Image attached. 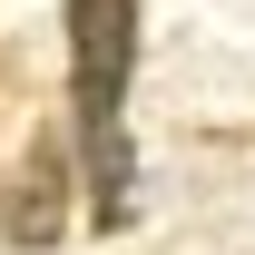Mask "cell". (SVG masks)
Listing matches in <instances>:
<instances>
[{
    "mask_svg": "<svg viewBox=\"0 0 255 255\" xmlns=\"http://www.w3.org/2000/svg\"><path fill=\"white\" fill-rule=\"evenodd\" d=\"M69 187H89V167H79V147L59 128H39L20 147V167H10V187H0V246L10 255H49L69 236Z\"/></svg>",
    "mask_w": 255,
    "mask_h": 255,
    "instance_id": "2",
    "label": "cell"
},
{
    "mask_svg": "<svg viewBox=\"0 0 255 255\" xmlns=\"http://www.w3.org/2000/svg\"><path fill=\"white\" fill-rule=\"evenodd\" d=\"M69 20V137L89 167L98 226L137 216V147H128V79H137V0H59Z\"/></svg>",
    "mask_w": 255,
    "mask_h": 255,
    "instance_id": "1",
    "label": "cell"
}]
</instances>
